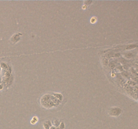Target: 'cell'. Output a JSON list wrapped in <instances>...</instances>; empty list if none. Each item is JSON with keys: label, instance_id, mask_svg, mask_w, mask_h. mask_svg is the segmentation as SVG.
I'll use <instances>...</instances> for the list:
<instances>
[{"label": "cell", "instance_id": "cell-1", "mask_svg": "<svg viewBox=\"0 0 138 129\" xmlns=\"http://www.w3.org/2000/svg\"><path fill=\"white\" fill-rule=\"evenodd\" d=\"M122 110L119 108H112L109 110V115L113 116H118L121 114Z\"/></svg>", "mask_w": 138, "mask_h": 129}, {"label": "cell", "instance_id": "cell-2", "mask_svg": "<svg viewBox=\"0 0 138 129\" xmlns=\"http://www.w3.org/2000/svg\"><path fill=\"white\" fill-rule=\"evenodd\" d=\"M20 35H22V34L17 33V34H14L12 37V38H11V41L14 44L16 43L17 42L19 41V40H20Z\"/></svg>", "mask_w": 138, "mask_h": 129}, {"label": "cell", "instance_id": "cell-3", "mask_svg": "<svg viewBox=\"0 0 138 129\" xmlns=\"http://www.w3.org/2000/svg\"><path fill=\"white\" fill-rule=\"evenodd\" d=\"M52 126V123L50 120H46L43 123V128L44 129H49Z\"/></svg>", "mask_w": 138, "mask_h": 129}, {"label": "cell", "instance_id": "cell-4", "mask_svg": "<svg viewBox=\"0 0 138 129\" xmlns=\"http://www.w3.org/2000/svg\"><path fill=\"white\" fill-rule=\"evenodd\" d=\"M38 118L37 116H34L33 118H32V119L30 120V123L32 124V125H34V124H36L37 122H38Z\"/></svg>", "mask_w": 138, "mask_h": 129}, {"label": "cell", "instance_id": "cell-5", "mask_svg": "<svg viewBox=\"0 0 138 129\" xmlns=\"http://www.w3.org/2000/svg\"><path fill=\"white\" fill-rule=\"evenodd\" d=\"M59 124H60V122H59V120H57V119H56V120H55L53 121V125H54L55 127H58Z\"/></svg>", "mask_w": 138, "mask_h": 129}, {"label": "cell", "instance_id": "cell-6", "mask_svg": "<svg viewBox=\"0 0 138 129\" xmlns=\"http://www.w3.org/2000/svg\"><path fill=\"white\" fill-rule=\"evenodd\" d=\"M58 127L59 128V129H65V126L64 122H60V124H59V125Z\"/></svg>", "mask_w": 138, "mask_h": 129}, {"label": "cell", "instance_id": "cell-7", "mask_svg": "<svg viewBox=\"0 0 138 129\" xmlns=\"http://www.w3.org/2000/svg\"><path fill=\"white\" fill-rule=\"evenodd\" d=\"M90 22H91V23L92 24H94V23H95L96 22V18L95 17H93L91 18V20H90Z\"/></svg>", "mask_w": 138, "mask_h": 129}, {"label": "cell", "instance_id": "cell-8", "mask_svg": "<svg viewBox=\"0 0 138 129\" xmlns=\"http://www.w3.org/2000/svg\"><path fill=\"white\" fill-rule=\"evenodd\" d=\"M56 129V127H55L54 126H52L51 127H50V129Z\"/></svg>", "mask_w": 138, "mask_h": 129}, {"label": "cell", "instance_id": "cell-9", "mask_svg": "<svg viewBox=\"0 0 138 129\" xmlns=\"http://www.w3.org/2000/svg\"><path fill=\"white\" fill-rule=\"evenodd\" d=\"M59 129V127H56V129Z\"/></svg>", "mask_w": 138, "mask_h": 129}]
</instances>
